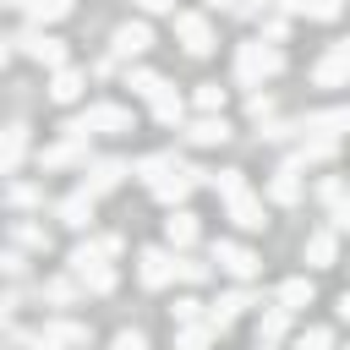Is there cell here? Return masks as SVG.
<instances>
[{
    "label": "cell",
    "mask_w": 350,
    "mask_h": 350,
    "mask_svg": "<svg viewBox=\"0 0 350 350\" xmlns=\"http://www.w3.org/2000/svg\"><path fill=\"white\" fill-rule=\"evenodd\" d=\"M170 262H175V252L170 246H142L137 252V279L148 284V290H164L175 273H170Z\"/></svg>",
    "instance_id": "12"
},
{
    "label": "cell",
    "mask_w": 350,
    "mask_h": 350,
    "mask_svg": "<svg viewBox=\"0 0 350 350\" xmlns=\"http://www.w3.org/2000/svg\"><path fill=\"white\" fill-rule=\"evenodd\" d=\"M159 82H164V77H159V71H148V66H131V71H126V88H131L137 98H153V93H159Z\"/></svg>",
    "instance_id": "30"
},
{
    "label": "cell",
    "mask_w": 350,
    "mask_h": 350,
    "mask_svg": "<svg viewBox=\"0 0 350 350\" xmlns=\"http://www.w3.org/2000/svg\"><path fill=\"white\" fill-rule=\"evenodd\" d=\"M170 273H175L180 284H202V279H208V262H197V257H186V252H175V262H170Z\"/></svg>",
    "instance_id": "32"
},
{
    "label": "cell",
    "mask_w": 350,
    "mask_h": 350,
    "mask_svg": "<svg viewBox=\"0 0 350 350\" xmlns=\"http://www.w3.org/2000/svg\"><path fill=\"white\" fill-rule=\"evenodd\" d=\"M202 180H208V170H186V164H170V170H164V175H159L148 191H153L164 208H186V197H191Z\"/></svg>",
    "instance_id": "6"
},
{
    "label": "cell",
    "mask_w": 350,
    "mask_h": 350,
    "mask_svg": "<svg viewBox=\"0 0 350 350\" xmlns=\"http://www.w3.org/2000/svg\"><path fill=\"white\" fill-rule=\"evenodd\" d=\"M180 323H202V301H197V295H180V301H175V328H180Z\"/></svg>",
    "instance_id": "37"
},
{
    "label": "cell",
    "mask_w": 350,
    "mask_h": 350,
    "mask_svg": "<svg viewBox=\"0 0 350 350\" xmlns=\"http://www.w3.org/2000/svg\"><path fill=\"white\" fill-rule=\"evenodd\" d=\"M0 11H22L27 27H49V22L71 16V0H0Z\"/></svg>",
    "instance_id": "15"
},
{
    "label": "cell",
    "mask_w": 350,
    "mask_h": 350,
    "mask_svg": "<svg viewBox=\"0 0 350 350\" xmlns=\"http://www.w3.org/2000/svg\"><path fill=\"white\" fill-rule=\"evenodd\" d=\"M246 306H257V295H252L246 284H241V290H224V295H219L213 306H202V323H208L213 334H224V328H230V323H235V317H241Z\"/></svg>",
    "instance_id": "9"
},
{
    "label": "cell",
    "mask_w": 350,
    "mask_h": 350,
    "mask_svg": "<svg viewBox=\"0 0 350 350\" xmlns=\"http://www.w3.org/2000/svg\"><path fill=\"white\" fill-rule=\"evenodd\" d=\"M82 164H88V142H77V137L38 148V170H82Z\"/></svg>",
    "instance_id": "13"
},
{
    "label": "cell",
    "mask_w": 350,
    "mask_h": 350,
    "mask_svg": "<svg viewBox=\"0 0 350 350\" xmlns=\"http://www.w3.org/2000/svg\"><path fill=\"white\" fill-rule=\"evenodd\" d=\"M290 317H295V312H284V306H268V312H262V323H257V339L279 345V339L290 334Z\"/></svg>",
    "instance_id": "29"
},
{
    "label": "cell",
    "mask_w": 350,
    "mask_h": 350,
    "mask_svg": "<svg viewBox=\"0 0 350 350\" xmlns=\"http://www.w3.org/2000/svg\"><path fill=\"white\" fill-rule=\"evenodd\" d=\"M60 131L77 137V142H88L93 131H115V137H120V131H131V109H126V104H88V109L71 115Z\"/></svg>",
    "instance_id": "4"
},
{
    "label": "cell",
    "mask_w": 350,
    "mask_h": 350,
    "mask_svg": "<svg viewBox=\"0 0 350 350\" xmlns=\"http://www.w3.org/2000/svg\"><path fill=\"white\" fill-rule=\"evenodd\" d=\"M11 49H22L27 60H38L44 71H60V66H71V49L55 38V33H44V27H22L16 38H5Z\"/></svg>",
    "instance_id": "5"
},
{
    "label": "cell",
    "mask_w": 350,
    "mask_h": 350,
    "mask_svg": "<svg viewBox=\"0 0 350 350\" xmlns=\"http://www.w3.org/2000/svg\"><path fill=\"white\" fill-rule=\"evenodd\" d=\"M44 295H49L55 306H71V301H77V279H71V273H60V279H49V284H44Z\"/></svg>",
    "instance_id": "35"
},
{
    "label": "cell",
    "mask_w": 350,
    "mask_h": 350,
    "mask_svg": "<svg viewBox=\"0 0 350 350\" xmlns=\"http://www.w3.org/2000/svg\"><path fill=\"white\" fill-rule=\"evenodd\" d=\"M246 115L262 120V115H268V93H252V98H246Z\"/></svg>",
    "instance_id": "42"
},
{
    "label": "cell",
    "mask_w": 350,
    "mask_h": 350,
    "mask_svg": "<svg viewBox=\"0 0 350 350\" xmlns=\"http://www.w3.org/2000/svg\"><path fill=\"white\" fill-rule=\"evenodd\" d=\"M191 104H197L202 115H224V88H219V82H197Z\"/></svg>",
    "instance_id": "31"
},
{
    "label": "cell",
    "mask_w": 350,
    "mask_h": 350,
    "mask_svg": "<svg viewBox=\"0 0 350 350\" xmlns=\"http://www.w3.org/2000/svg\"><path fill=\"white\" fill-rule=\"evenodd\" d=\"M290 38V16H268L262 22V44H284Z\"/></svg>",
    "instance_id": "39"
},
{
    "label": "cell",
    "mask_w": 350,
    "mask_h": 350,
    "mask_svg": "<svg viewBox=\"0 0 350 350\" xmlns=\"http://www.w3.org/2000/svg\"><path fill=\"white\" fill-rule=\"evenodd\" d=\"M334 252H339L334 230H312L306 235V268H334Z\"/></svg>",
    "instance_id": "25"
},
{
    "label": "cell",
    "mask_w": 350,
    "mask_h": 350,
    "mask_svg": "<svg viewBox=\"0 0 350 350\" xmlns=\"http://www.w3.org/2000/svg\"><path fill=\"white\" fill-rule=\"evenodd\" d=\"M213 262H219L224 273H235L241 284H252L257 268H262V257H257L252 246H241V241H213Z\"/></svg>",
    "instance_id": "8"
},
{
    "label": "cell",
    "mask_w": 350,
    "mask_h": 350,
    "mask_svg": "<svg viewBox=\"0 0 350 350\" xmlns=\"http://www.w3.org/2000/svg\"><path fill=\"white\" fill-rule=\"evenodd\" d=\"M268 197H273L279 208H295V202H301V175L279 164V170H273V180H268Z\"/></svg>",
    "instance_id": "26"
},
{
    "label": "cell",
    "mask_w": 350,
    "mask_h": 350,
    "mask_svg": "<svg viewBox=\"0 0 350 350\" xmlns=\"http://www.w3.org/2000/svg\"><path fill=\"white\" fill-rule=\"evenodd\" d=\"M213 339H219V334H213L208 323H180V328H175V350H213Z\"/></svg>",
    "instance_id": "28"
},
{
    "label": "cell",
    "mask_w": 350,
    "mask_h": 350,
    "mask_svg": "<svg viewBox=\"0 0 350 350\" xmlns=\"http://www.w3.org/2000/svg\"><path fill=\"white\" fill-rule=\"evenodd\" d=\"M208 186L224 197V208H230V219L252 235V230H262L268 219H262V202H257V191H252V180L241 175V170H219V175H208Z\"/></svg>",
    "instance_id": "1"
},
{
    "label": "cell",
    "mask_w": 350,
    "mask_h": 350,
    "mask_svg": "<svg viewBox=\"0 0 350 350\" xmlns=\"http://www.w3.org/2000/svg\"><path fill=\"white\" fill-rule=\"evenodd\" d=\"M137 5H142V11H148V16H164V11H170V16H175V0H137Z\"/></svg>",
    "instance_id": "43"
},
{
    "label": "cell",
    "mask_w": 350,
    "mask_h": 350,
    "mask_svg": "<svg viewBox=\"0 0 350 350\" xmlns=\"http://www.w3.org/2000/svg\"><path fill=\"white\" fill-rule=\"evenodd\" d=\"M5 60H11V44H5V38H0V66H5Z\"/></svg>",
    "instance_id": "48"
},
{
    "label": "cell",
    "mask_w": 350,
    "mask_h": 350,
    "mask_svg": "<svg viewBox=\"0 0 350 350\" xmlns=\"http://www.w3.org/2000/svg\"><path fill=\"white\" fill-rule=\"evenodd\" d=\"M279 16H306V22H334L339 16V0H273Z\"/></svg>",
    "instance_id": "22"
},
{
    "label": "cell",
    "mask_w": 350,
    "mask_h": 350,
    "mask_svg": "<svg viewBox=\"0 0 350 350\" xmlns=\"http://www.w3.org/2000/svg\"><path fill=\"white\" fill-rule=\"evenodd\" d=\"M202 5H208V11H230L235 0H202Z\"/></svg>",
    "instance_id": "47"
},
{
    "label": "cell",
    "mask_w": 350,
    "mask_h": 350,
    "mask_svg": "<svg viewBox=\"0 0 350 350\" xmlns=\"http://www.w3.org/2000/svg\"><path fill=\"white\" fill-rule=\"evenodd\" d=\"M11 235H16L22 246H33V252H44V246H49V235H44V224H33V219H16V224H11Z\"/></svg>",
    "instance_id": "33"
},
{
    "label": "cell",
    "mask_w": 350,
    "mask_h": 350,
    "mask_svg": "<svg viewBox=\"0 0 350 350\" xmlns=\"http://www.w3.org/2000/svg\"><path fill=\"white\" fill-rule=\"evenodd\" d=\"M295 350H334V334H328V328H306V334L295 339Z\"/></svg>",
    "instance_id": "38"
},
{
    "label": "cell",
    "mask_w": 350,
    "mask_h": 350,
    "mask_svg": "<svg viewBox=\"0 0 350 350\" xmlns=\"http://www.w3.org/2000/svg\"><path fill=\"white\" fill-rule=\"evenodd\" d=\"M126 175H131V164H126V159H88V164H82V180H77V191H88V197L98 202V197H109Z\"/></svg>",
    "instance_id": "7"
},
{
    "label": "cell",
    "mask_w": 350,
    "mask_h": 350,
    "mask_svg": "<svg viewBox=\"0 0 350 350\" xmlns=\"http://www.w3.org/2000/svg\"><path fill=\"white\" fill-rule=\"evenodd\" d=\"M317 88H339L345 77H350V44H328V55L317 60Z\"/></svg>",
    "instance_id": "17"
},
{
    "label": "cell",
    "mask_w": 350,
    "mask_h": 350,
    "mask_svg": "<svg viewBox=\"0 0 350 350\" xmlns=\"http://www.w3.org/2000/svg\"><path fill=\"white\" fill-rule=\"evenodd\" d=\"M170 164H175V159H170V153H153V159H142V164H137V170H131V175H137V180H142V186H153V180H159V175H164V170H170Z\"/></svg>",
    "instance_id": "34"
},
{
    "label": "cell",
    "mask_w": 350,
    "mask_h": 350,
    "mask_svg": "<svg viewBox=\"0 0 350 350\" xmlns=\"http://www.w3.org/2000/svg\"><path fill=\"white\" fill-rule=\"evenodd\" d=\"M0 273H11V279H16V273H22V257H16V252H0Z\"/></svg>",
    "instance_id": "45"
},
{
    "label": "cell",
    "mask_w": 350,
    "mask_h": 350,
    "mask_svg": "<svg viewBox=\"0 0 350 350\" xmlns=\"http://www.w3.org/2000/svg\"><path fill=\"white\" fill-rule=\"evenodd\" d=\"M55 219L71 224V230H82V224L93 219V197H88V191H66V197L55 202Z\"/></svg>",
    "instance_id": "24"
},
{
    "label": "cell",
    "mask_w": 350,
    "mask_h": 350,
    "mask_svg": "<svg viewBox=\"0 0 350 350\" xmlns=\"http://www.w3.org/2000/svg\"><path fill=\"white\" fill-rule=\"evenodd\" d=\"M82 88H88L82 66H60V71H49V98H55V104H77Z\"/></svg>",
    "instance_id": "20"
},
{
    "label": "cell",
    "mask_w": 350,
    "mask_h": 350,
    "mask_svg": "<svg viewBox=\"0 0 350 350\" xmlns=\"http://www.w3.org/2000/svg\"><path fill=\"white\" fill-rule=\"evenodd\" d=\"M33 339H38V345H49V350H82V345H88V328H82V323H71V317H49Z\"/></svg>",
    "instance_id": "14"
},
{
    "label": "cell",
    "mask_w": 350,
    "mask_h": 350,
    "mask_svg": "<svg viewBox=\"0 0 350 350\" xmlns=\"http://www.w3.org/2000/svg\"><path fill=\"white\" fill-rule=\"evenodd\" d=\"M317 197H323L328 208H339V202H345V180H339V175H323V180H317Z\"/></svg>",
    "instance_id": "36"
},
{
    "label": "cell",
    "mask_w": 350,
    "mask_h": 350,
    "mask_svg": "<svg viewBox=\"0 0 350 350\" xmlns=\"http://www.w3.org/2000/svg\"><path fill=\"white\" fill-rule=\"evenodd\" d=\"M284 71V49L279 44H262V38H246L235 44V82L241 88H262L268 77Z\"/></svg>",
    "instance_id": "2"
},
{
    "label": "cell",
    "mask_w": 350,
    "mask_h": 350,
    "mask_svg": "<svg viewBox=\"0 0 350 350\" xmlns=\"http://www.w3.org/2000/svg\"><path fill=\"white\" fill-rule=\"evenodd\" d=\"M273 306H284V312H301V306H312V279H306V273L284 279V284H279V295H273Z\"/></svg>",
    "instance_id": "27"
},
{
    "label": "cell",
    "mask_w": 350,
    "mask_h": 350,
    "mask_svg": "<svg viewBox=\"0 0 350 350\" xmlns=\"http://www.w3.org/2000/svg\"><path fill=\"white\" fill-rule=\"evenodd\" d=\"M27 350H49V345H38V339H33V345H27Z\"/></svg>",
    "instance_id": "50"
},
{
    "label": "cell",
    "mask_w": 350,
    "mask_h": 350,
    "mask_svg": "<svg viewBox=\"0 0 350 350\" xmlns=\"http://www.w3.org/2000/svg\"><path fill=\"white\" fill-rule=\"evenodd\" d=\"M153 49V27L148 22H120L115 33H109V55L115 60H137V55H148Z\"/></svg>",
    "instance_id": "11"
},
{
    "label": "cell",
    "mask_w": 350,
    "mask_h": 350,
    "mask_svg": "<svg viewBox=\"0 0 350 350\" xmlns=\"http://www.w3.org/2000/svg\"><path fill=\"white\" fill-rule=\"evenodd\" d=\"M27 142H33V137H27V126H22V120L0 131V175H16V164L27 159Z\"/></svg>",
    "instance_id": "19"
},
{
    "label": "cell",
    "mask_w": 350,
    "mask_h": 350,
    "mask_svg": "<svg viewBox=\"0 0 350 350\" xmlns=\"http://www.w3.org/2000/svg\"><path fill=\"white\" fill-rule=\"evenodd\" d=\"M5 197H11L16 208H33V202H38V186H27V180H11V186H5Z\"/></svg>",
    "instance_id": "40"
},
{
    "label": "cell",
    "mask_w": 350,
    "mask_h": 350,
    "mask_svg": "<svg viewBox=\"0 0 350 350\" xmlns=\"http://www.w3.org/2000/svg\"><path fill=\"white\" fill-rule=\"evenodd\" d=\"M164 235H170V252H186V246H197L202 224H197V213H191V208H170V219H164Z\"/></svg>",
    "instance_id": "16"
},
{
    "label": "cell",
    "mask_w": 350,
    "mask_h": 350,
    "mask_svg": "<svg viewBox=\"0 0 350 350\" xmlns=\"http://www.w3.org/2000/svg\"><path fill=\"white\" fill-rule=\"evenodd\" d=\"M148 115H153L159 126H180V120H186V104H180V93H175L170 82H159V93L148 98Z\"/></svg>",
    "instance_id": "21"
},
{
    "label": "cell",
    "mask_w": 350,
    "mask_h": 350,
    "mask_svg": "<svg viewBox=\"0 0 350 350\" xmlns=\"http://www.w3.org/2000/svg\"><path fill=\"white\" fill-rule=\"evenodd\" d=\"M93 246H98V252H104V257H115V252H120V235H98V241H93Z\"/></svg>",
    "instance_id": "46"
},
{
    "label": "cell",
    "mask_w": 350,
    "mask_h": 350,
    "mask_svg": "<svg viewBox=\"0 0 350 350\" xmlns=\"http://www.w3.org/2000/svg\"><path fill=\"white\" fill-rule=\"evenodd\" d=\"M262 5H273V0H235V5H230V11H235V16H257V11H262Z\"/></svg>",
    "instance_id": "44"
},
{
    "label": "cell",
    "mask_w": 350,
    "mask_h": 350,
    "mask_svg": "<svg viewBox=\"0 0 350 350\" xmlns=\"http://www.w3.org/2000/svg\"><path fill=\"white\" fill-rule=\"evenodd\" d=\"M175 38H180L186 55H208L213 49V27H208L202 11H175Z\"/></svg>",
    "instance_id": "10"
},
{
    "label": "cell",
    "mask_w": 350,
    "mask_h": 350,
    "mask_svg": "<svg viewBox=\"0 0 350 350\" xmlns=\"http://www.w3.org/2000/svg\"><path fill=\"white\" fill-rule=\"evenodd\" d=\"M252 350H279V345H268V339H257V345H252Z\"/></svg>",
    "instance_id": "49"
},
{
    "label": "cell",
    "mask_w": 350,
    "mask_h": 350,
    "mask_svg": "<svg viewBox=\"0 0 350 350\" xmlns=\"http://www.w3.org/2000/svg\"><path fill=\"white\" fill-rule=\"evenodd\" d=\"M345 126H350V115H345V109H323V115H306V120H301V137L312 131V137H323V142H339V131H345Z\"/></svg>",
    "instance_id": "23"
},
{
    "label": "cell",
    "mask_w": 350,
    "mask_h": 350,
    "mask_svg": "<svg viewBox=\"0 0 350 350\" xmlns=\"http://www.w3.org/2000/svg\"><path fill=\"white\" fill-rule=\"evenodd\" d=\"M66 268H71V279H77V290H93V295H109L115 290V262L93 246V241H82V246H71V257H66Z\"/></svg>",
    "instance_id": "3"
},
{
    "label": "cell",
    "mask_w": 350,
    "mask_h": 350,
    "mask_svg": "<svg viewBox=\"0 0 350 350\" xmlns=\"http://www.w3.org/2000/svg\"><path fill=\"white\" fill-rule=\"evenodd\" d=\"M109 350H148V339H142V334H137V328H120V334H115V345H109Z\"/></svg>",
    "instance_id": "41"
},
{
    "label": "cell",
    "mask_w": 350,
    "mask_h": 350,
    "mask_svg": "<svg viewBox=\"0 0 350 350\" xmlns=\"http://www.w3.org/2000/svg\"><path fill=\"white\" fill-rule=\"evenodd\" d=\"M235 131H230V120L224 115H197L191 126H186V142H197V148H219V142H230Z\"/></svg>",
    "instance_id": "18"
}]
</instances>
